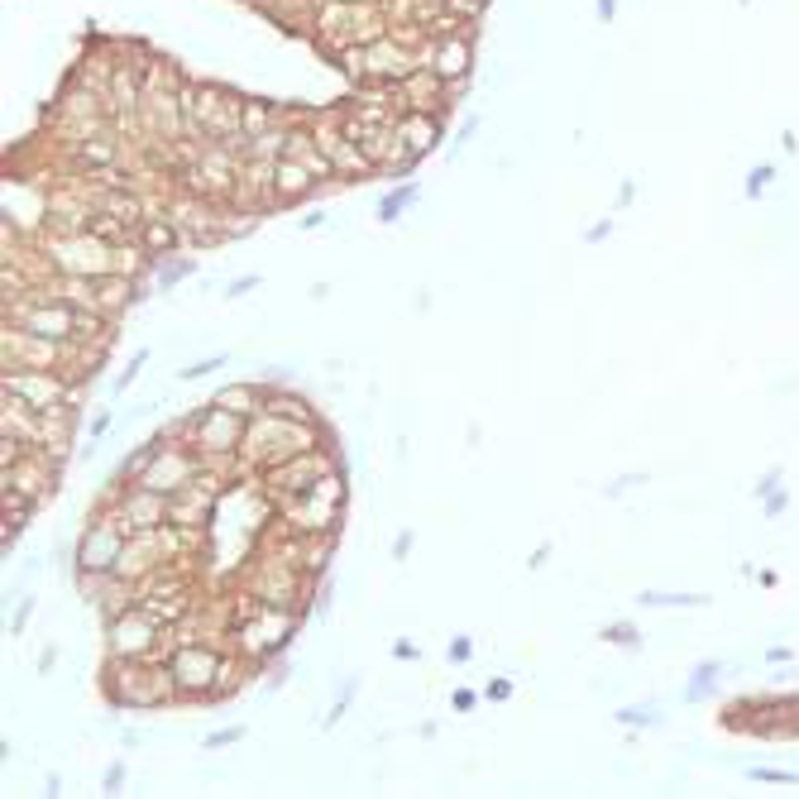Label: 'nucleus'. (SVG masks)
Returning <instances> with one entry per match:
<instances>
[{
  "label": "nucleus",
  "mask_w": 799,
  "mask_h": 799,
  "mask_svg": "<svg viewBox=\"0 0 799 799\" xmlns=\"http://www.w3.org/2000/svg\"><path fill=\"white\" fill-rule=\"evenodd\" d=\"M341 67L355 82H369V87H397L407 72L421 67V53L417 48H407L403 39H393V34H379V39H369V44L345 48Z\"/></svg>",
  "instance_id": "obj_1"
},
{
  "label": "nucleus",
  "mask_w": 799,
  "mask_h": 799,
  "mask_svg": "<svg viewBox=\"0 0 799 799\" xmlns=\"http://www.w3.org/2000/svg\"><path fill=\"white\" fill-rule=\"evenodd\" d=\"M341 513H345V475L341 469H331L325 479H317L307 493L283 499V517L293 523V531H302V537H317V531L331 537L335 523H341Z\"/></svg>",
  "instance_id": "obj_2"
},
{
  "label": "nucleus",
  "mask_w": 799,
  "mask_h": 799,
  "mask_svg": "<svg viewBox=\"0 0 799 799\" xmlns=\"http://www.w3.org/2000/svg\"><path fill=\"white\" fill-rule=\"evenodd\" d=\"M120 680L111 685V699L125 709H159V704H173V699H183V689H177L173 671H149V665L139 661H125V671H115Z\"/></svg>",
  "instance_id": "obj_3"
},
{
  "label": "nucleus",
  "mask_w": 799,
  "mask_h": 799,
  "mask_svg": "<svg viewBox=\"0 0 799 799\" xmlns=\"http://www.w3.org/2000/svg\"><path fill=\"white\" fill-rule=\"evenodd\" d=\"M192 445L201 451V459H225V455H239V441H245V417L230 407H206V411H192L183 421Z\"/></svg>",
  "instance_id": "obj_4"
},
{
  "label": "nucleus",
  "mask_w": 799,
  "mask_h": 799,
  "mask_svg": "<svg viewBox=\"0 0 799 799\" xmlns=\"http://www.w3.org/2000/svg\"><path fill=\"white\" fill-rule=\"evenodd\" d=\"M5 397H20L39 411H63L77 389H67L58 369H5Z\"/></svg>",
  "instance_id": "obj_5"
},
{
  "label": "nucleus",
  "mask_w": 799,
  "mask_h": 799,
  "mask_svg": "<svg viewBox=\"0 0 799 799\" xmlns=\"http://www.w3.org/2000/svg\"><path fill=\"white\" fill-rule=\"evenodd\" d=\"M159 637H163V623L135 603V609H125V613L111 617V661H144V656H153Z\"/></svg>",
  "instance_id": "obj_6"
},
{
  "label": "nucleus",
  "mask_w": 799,
  "mask_h": 799,
  "mask_svg": "<svg viewBox=\"0 0 799 799\" xmlns=\"http://www.w3.org/2000/svg\"><path fill=\"white\" fill-rule=\"evenodd\" d=\"M125 541H130V531L120 523V513H101L77 546V570L115 575V561H120V551H125Z\"/></svg>",
  "instance_id": "obj_7"
},
{
  "label": "nucleus",
  "mask_w": 799,
  "mask_h": 799,
  "mask_svg": "<svg viewBox=\"0 0 799 799\" xmlns=\"http://www.w3.org/2000/svg\"><path fill=\"white\" fill-rule=\"evenodd\" d=\"M168 671H173L183 699H211L216 671H221V656L211 647H197V641H183V647L168 656Z\"/></svg>",
  "instance_id": "obj_8"
},
{
  "label": "nucleus",
  "mask_w": 799,
  "mask_h": 799,
  "mask_svg": "<svg viewBox=\"0 0 799 799\" xmlns=\"http://www.w3.org/2000/svg\"><path fill=\"white\" fill-rule=\"evenodd\" d=\"M421 53V67H431L441 82H451V87H459V82L469 77V67H475V44H469L465 29L455 34H435V39L427 48H417Z\"/></svg>",
  "instance_id": "obj_9"
},
{
  "label": "nucleus",
  "mask_w": 799,
  "mask_h": 799,
  "mask_svg": "<svg viewBox=\"0 0 799 799\" xmlns=\"http://www.w3.org/2000/svg\"><path fill=\"white\" fill-rule=\"evenodd\" d=\"M293 627H297V613L293 609L278 613V609H269V603H263L259 617L239 627V647H245L254 661H269V656H278V651L287 647V641H293Z\"/></svg>",
  "instance_id": "obj_10"
},
{
  "label": "nucleus",
  "mask_w": 799,
  "mask_h": 799,
  "mask_svg": "<svg viewBox=\"0 0 799 799\" xmlns=\"http://www.w3.org/2000/svg\"><path fill=\"white\" fill-rule=\"evenodd\" d=\"M192 479H201V475H197V451H183V445H168V435H163L159 455L149 459V469L139 475L144 489H159V493H168V499H173L177 489H187Z\"/></svg>",
  "instance_id": "obj_11"
},
{
  "label": "nucleus",
  "mask_w": 799,
  "mask_h": 799,
  "mask_svg": "<svg viewBox=\"0 0 799 799\" xmlns=\"http://www.w3.org/2000/svg\"><path fill=\"white\" fill-rule=\"evenodd\" d=\"M331 469H335V459L325 455V451H302L293 459H283V465L263 469V475H269L273 499H293V493H307L317 479H325Z\"/></svg>",
  "instance_id": "obj_12"
},
{
  "label": "nucleus",
  "mask_w": 799,
  "mask_h": 799,
  "mask_svg": "<svg viewBox=\"0 0 799 799\" xmlns=\"http://www.w3.org/2000/svg\"><path fill=\"white\" fill-rule=\"evenodd\" d=\"M63 345L67 341H53V335L10 325L5 331V365L10 369H63Z\"/></svg>",
  "instance_id": "obj_13"
},
{
  "label": "nucleus",
  "mask_w": 799,
  "mask_h": 799,
  "mask_svg": "<svg viewBox=\"0 0 799 799\" xmlns=\"http://www.w3.org/2000/svg\"><path fill=\"white\" fill-rule=\"evenodd\" d=\"M5 489H15V493H24V499H34V503L53 499V493H58V459L48 465L44 451H29L24 459H15V465H5Z\"/></svg>",
  "instance_id": "obj_14"
},
{
  "label": "nucleus",
  "mask_w": 799,
  "mask_h": 799,
  "mask_svg": "<svg viewBox=\"0 0 799 799\" xmlns=\"http://www.w3.org/2000/svg\"><path fill=\"white\" fill-rule=\"evenodd\" d=\"M120 523H125V531L135 537V531H153V527H168V493L159 489H144V483H135V489H125V499H120Z\"/></svg>",
  "instance_id": "obj_15"
},
{
  "label": "nucleus",
  "mask_w": 799,
  "mask_h": 799,
  "mask_svg": "<svg viewBox=\"0 0 799 799\" xmlns=\"http://www.w3.org/2000/svg\"><path fill=\"white\" fill-rule=\"evenodd\" d=\"M451 82H441L431 67H417V72H407L403 82H397V101H403V111H435L441 115L445 106H451Z\"/></svg>",
  "instance_id": "obj_16"
},
{
  "label": "nucleus",
  "mask_w": 799,
  "mask_h": 799,
  "mask_svg": "<svg viewBox=\"0 0 799 799\" xmlns=\"http://www.w3.org/2000/svg\"><path fill=\"white\" fill-rule=\"evenodd\" d=\"M211 493H216V483L192 479L187 489H177L173 499H168V523H173L177 531H197V527H206V517H211Z\"/></svg>",
  "instance_id": "obj_17"
},
{
  "label": "nucleus",
  "mask_w": 799,
  "mask_h": 799,
  "mask_svg": "<svg viewBox=\"0 0 799 799\" xmlns=\"http://www.w3.org/2000/svg\"><path fill=\"white\" fill-rule=\"evenodd\" d=\"M135 245L149 254V259H168V254H177L187 245V235H183V225L163 211V216H144L139 230H135Z\"/></svg>",
  "instance_id": "obj_18"
},
{
  "label": "nucleus",
  "mask_w": 799,
  "mask_h": 799,
  "mask_svg": "<svg viewBox=\"0 0 799 799\" xmlns=\"http://www.w3.org/2000/svg\"><path fill=\"white\" fill-rule=\"evenodd\" d=\"M317 183L321 177L311 173L307 163H297V159H278V173H273V197H278V206H297V201H307L311 192H317Z\"/></svg>",
  "instance_id": "obj_19"
},
{
  "label": "nucleus",
  "mask_w": 799,
  "mask_h": 799,
  "mask_svg": "<svg viewBox=\"0 0 799 799\" xmlns=\"http://www.w3.org/2000/svg\"><path fill=\"white\" fill-rule=\"evenodd\" d=\"M397 135L407 139V149L417 153V159H427V153L441 144V115H427V111H403L397 120Z\"/></svg>",
  "instance_id": "obj_20"
},
{
  "label": "nucleus",
  "mask_w": 799,
  "mask_h": 799,
  "mask_svg": "<svg viewBox=\"0 0 799 799\" xmlns=\"http://www.w3.org/2000/svg\"><path fill=\"white\" fill-rule=\"evenodd\" d=\"M211 403H216V407L239 411V417L249 421L254 411H263V407H269V393H263V389H254V383H230V389H221V393L211 397Z\"/></svg>",
  "instance_id": "obj_21"
},
{
  "label": "nucleus",
  "mask_w": 799,
  "mask_h": 799,
  "mask_svg": "<svg viewBox=\"0 0 799 799\" xmlns=\"http://www.w3.org/2000/svg\"><path fill=\"white\" fill-rule=\"evenodd\" d=\"M278 125V111L269 101H245V111H239V130L245 135H263V130Z\"/></svg>",
  "instance_id": "obj_22"
},
{
  "label": "nucleus",
  "mask_w": 799,
  "mask_h": 799,
  "mask_svg": "<svg viewBox=\"0 0 799 799\" xmlns=\"http://www.w3.org/2000/svg\"><path fill=\"white\" fill-rule=\"evenodd\" d=\"M411 201H417V183H407V187H397V192H389V197H383V201H379V221H389V225H393V221H397V216H403V211H407V206H411Z\"/></svg>",
  "instance_id": "obj_23"
},
{
  "label": "nucleus",
  "mask_w": 799,
  "mask_h": 799,
  "mask_svg": "<svg viewBox=\"0 0 799 799\" xmlns=\"http://www.w3.org/2000/svg\"><path fill=\"white\" fill-rule=\"evenodd\" d=\"M713 675H718V665H713V661H704V665H694V680H689V699L709 694V689H713Z\"/></svg>",
  "instance_id": "obj_24"
},
{
  "label": "nucleus",
  "mask_w": 799,
  "mask_h": 799,
  "mask_svg": "<svg viewBox=\"0 0 799 799\" xmlns=\"http://www.w3.org/2000/svg\"><path fill=\"white\" fill-rule=\"evenodd\" d=\"M273 411H283V417H297V421H311V407L302 403V397H269Z\"/></svg>",
  "instance_id": "obj_25"
},
{
  "label": "nucleus",
  "mask_w": 799,
  "mask_h": 799,
  "mask_svg": "<svg viewBox=\"0 0 799 799\" xmlns=\"http://www.w3.org/2000/svg\"><path fill=\"white\" fill-rule=\"evenodd\" d=\"M235 665L230 661H221V671H216V685H211V699H225V694H235Z\"/></svg>",
  "instance_id": "obj_26"
},
{
  "label": "nucleus",
  "mask_w": 799,
  "mask_h": 799,
  "mask_svg": "<svg viewBox=\"0 0 799 799\" xmlns=\"http://www.w3.org/2000/svg\"><path fill=\"white\" fill-rule=\"evenodd\" d=\"M144 359H149V349H135V359H130V369H125V373H120V379H115V393H125V389H130V383H135V379H139Z\"/></svg>",
  "instance_id": "obj_27"
},
{
  "label": "nucleus",
  "mask_w": 799,
  "mask_h": 799,
  "mask_svg": "<svg viewBox=\"0 0 799 799\" xmlns=\"http://www.w3.org/2000/svg\"><path fill=\"white\" fill-rule=\"evenodd\" d=\"M603 641H623V647H637V627H632V623H613V627H603Z\"/></svg>",
  "instance_id": "obj_28"
},
{
  "label": "nucleus",
  "mask_w": 799,
  "mask_h": 799,
  "mask_svg": "<svg viewBox=\"0 0 799 799\" xmlns=\"http://www.w3.org/2000/svg\"><path fill=\"white\" fill-rule=\"evenodd\" d=\"M221 365H225V355H211V359H201V365L183 369V379H201V373H211V369H221Z\"/></svg>",
  "instance_id": "obj_29"
},
{
  "label": "nucleus",
  "mask_w": 799,
  "mask_h": 799,
  "mask_svg": "<svg viewBox=\"0 0 799 799\" xmlns=\"http://www.w3.org/2000/svg\"><path fill=\"white\" fill-rule=\"evenodd\" d=\"M239 737H245V728H225V733L206 737V747H230V742H239Z\"/></svg>",
  "instance_id": "obj_30"
},
{
  "label": "nucleus",
  "mask_w": 799,
  "mask_h": 799,
  "mask_svg": "<svg viewBox=\"0 0 799 799\" xmlns=\"http://www.w3.org/2000/svg\"><path fill=\"white\" fill-rule=\"evenodd\" d=\"M469 656H475V641H469V637H455V641H451V661H469Z\"/></svg>",
  "instance_id": "obj_31"
},
{
  "label": "nucleus",
  "mask_w": 799,
  "mask_h": 799,
  "mask_svg": "<svg viewBox=\"0 0 799 799\" xmlns=\"http://www.w3.org/2000/svg\"><path fill=\"white\" fill-rule=\"evenodd\" d=\"M766 183H771V168H757L752 183H747V192H752V197H761V192H766Z\"/></svg>",
  "instance_id": "obj_32"
},
{
  "label": "nucleus",
  "mask_w": 799,
  "mask_h": 799,
  "mask_svg": "<svg viewBox=\"0 0 799 799\" xmlns=\"http://www.w3.org/2000/svg\"><path fill=\"white\" fill-rule=\"evenodd\" d=\"M617 718H623V723H632V728H641V723H651V713H647V709H623V713H617Z\"/></svg>",
  "instance_id": "obj_33"
},
{
  "label": "nucleus",
  "mask_w": 799,
  "mask_h": 799,
  "mask_svg": "<svg viewBox=\"0 0 799 799\" xmlns=\"http://www.w3.org/2000/svg\"><path fill=\"white\" fill-rule=\"evenodd\" d=\"M249 287H259V273H249V278H235V283H230V297L249 293Z\"/></svg>",
  "instance_id": "obj_34"
},
{
  "label": "nucleus",
  "mask_w": 799,
  "mask_h": 799,
  "mask_svg": "<svg viewBox=\"0 0 799 799\" xmlns=\"http://www.w3.org/2000/svg\"><path fill=\"white\" fill-rule=\"evenodd\" d=\"M507 694H513V685H507V680H493L489 685V699H507Z\"/></svg>",
  "instance_id": "obj_35"
},
{
  "label": "nucleus",
  "mask_w": 799,
  "mask_h": 799,
  "mask_svg": "<svg viewBox=\"0 0 799 799\" xmlns=\"http://www.w3.org/2000/svg\"><path fill=\"white\" fill-rule=\"evenodd\" d=\"M120 776H125V766H111V771H106V790H115Z\"/></svg>",
  "instance_id": "obj_36"
}]
</instances>
